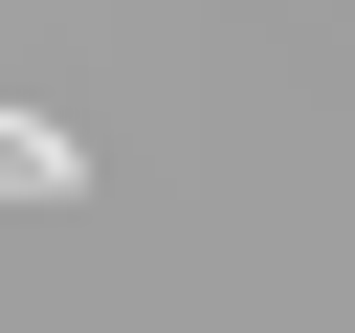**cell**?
Here are the masks:
<instances>
[{"instance_id":"obj_1","label":"cell","mask_w":355,"mask_h":333,"mask_svg":"<svg viewBox=\"0 0 355 333\" xmlns=\"http://www.w3.org/2000/svg\"><path fill=\"white\" fill-rule=\"evenodd\" d=\"M0 200H89V133L67 111H0Z\"/></svg>"}]
</instances>
